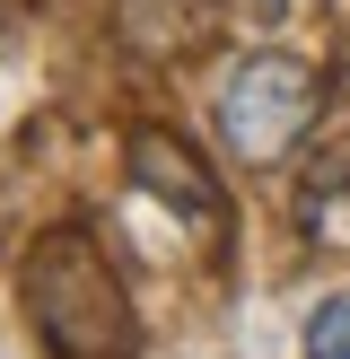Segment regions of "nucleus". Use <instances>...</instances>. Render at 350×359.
<instances>
[{
	"label": "nucleus",
	"mask_w": 350,
	"mask_h": 359,
	"mask_svg": "<svg viewBox=\"0 0 350 359\" xmlns=\"http://www.w3.org/2000/svg\"><path fill=\"white\" fill-rule=\"evenodd\" d=\"M219 9H227V18H254V27H272V18L289 9V0H219Z\"/></svg>",
	"instance_id": "423d86ee"
},
{
	"label": "nucleus",
	"mask_w": 350,
	"mask_h": 359,
	"mask_svg": "<svg viewBox=\"0 0 350 359\" xmlns=\"http://www.w3.org/2000/svg\"><path fill=\"white\" fill-rule=\"evenodd\" d=\"M298 228L324 245H350V140L315 149V167L298 175Z\"/></svg>",
	"instance_id": "20e7f679"
},
{
	"label": "nucleus",
	"mask_w": 350,
	"mask_h": 359,
	"mask_svg": "<svg viewBox=\"0 0 350 359\" xmlns=\"http://www.w3.org/2000/svg\"><path fill=\"white\" fill-rule=\"evenodd\" d=\"M122 167H132V184L149 193V202H167L175 219H192L210 245L227 237V193L210 184V167L192 158V140H175L167 123H140V132L122 140Z\"/></svg>",
	"instance_id": "7ed1b4c3"
},
{
	"label": "nucleus",
	"mask_w": 350,
	"mask_h": 359,
	"mask_svg": "<svg viewBox=\"0 0 350 359\" xmlns=\"http://www.w3.org/2000/svg\"><path fill=\"white\" fill-rule=\"evenodd\" d=\"M18 298H27V325L44 342V359H140L132 298H122L114 263L97 255V237H79V228L35 237Z\"/></svg>",
	"instance_id": "f257e3e1"
},
{
	"label": "nucleus",
	"mask_w": 350,
	"mask_h": 359,
	"mask_svg": "<svg viewBox=\"0 0 350 359\" xmlns=\"http://www.w3.org/2000/svg\"><path fill=\"white\" fill-rule=\"evenodd\" d=\"M315 105H324V79H315L298 53H245V62L219 70V97H210V114H219V140L237 167H280V158L307 140Z\"/></svg>",
	"instance_id": "f03ea898"
},
{
	"label": "nucleus",
	"mask_w": 350,
	"mask_h": 359,
	"mask_svg": "<svg viewBox=\"0 0 350 359\" xmlns=\"http://www.w3.org/2000/svg\"><path fill=\"white\" fill-rule=\"evenodd\" d=\"M27 9H35V0H0V44H9L18 27H27Z\"/></svg>",
	"instance_id": "0eeeda50"
},
{
	"label": "nucleus",
	"mask_w": 350,
	"mask_h": 359,
	"mask_svg": "<svg viewBox=\"0 0 350 359\" xmlns=\"http://www.w3.org/2000/svg\"><path fill=\"white\" fill-rule=\"evenodd\" d=\"M307 359H350V290L315 298V316H307Z\"/></svg>",
	"instance_id": "39448f33"
},
{
	"label": "nucleus",
	"mask_w": 350,
	"mask_h": 359,
	"mask_svg": "<svg viewBox=\"0 0 350 359\" xmlns=\"http://www.w3.org/2000/svg\"><path fill=\"white\" fill-rule=\"evenodd\" d=\"M0 237H9V202H0Z\"/></svg>",
	"instance_id": "6e6552de"
}]
</instances>
